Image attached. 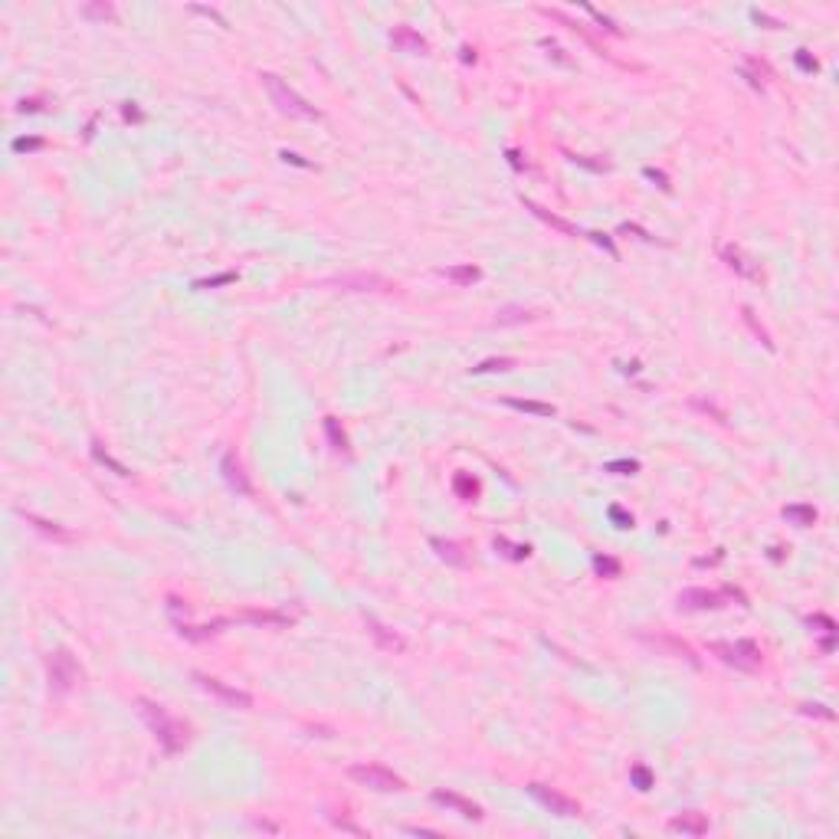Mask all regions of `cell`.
<instances>
[{"label":"cell","instance_id":"cell-1","mask_svg":"<svg viewBox=\"0 0 839 839\" xmlns=\"http://www.w3.org/2000/svg\"><path fill=\"white\" fill-rule=\"evenodd\" d=\"M138 705L141 718H145V725L154 731V738H158V744H161L167 754H181L184 748H187V725L184 721H177L174 714L167 712L164 705H158V701H148V699H138L135 701Z\"/></svg>","mask_w":839,"mask_h":839},{"label":"cell","instance_id":"cell-2","mask_svg":"<svg viewBox=\"0 0 839 839\" xmlns=\"http://www.w3.org/2000/svg\"><path fill=\"white\" fill-rule=\"evenodd\" d=\"M259 79H263V86H266V92H269L273 105H276L282 115H288V118H305V122H315V118H318V109L308 105L295 89H288V82H282L279 75L263 73Z\"/></svg>","mask_w":839,"mask_h":839},{"label":"cell","instance_id":"cell-3","mask_svg":"<svg viewBox=\"0 0 839 839\" xmlns=\"http://www.w3.org/2000/svg\"><path fill=\"white\" fill-rule=\"evenodd\" d=\"M708 652H712L714 659H721L725 665L738 669V672H757L761 663H764L757 643H751V639H735V643L718 639V643H708Z\"/></svg>","mask_w":839,"mask_h":839},{"label":"cell","instance_id":"cell-4","mask_svg":"<svg viewBox=\"0 0 839 839\" xmlns=\"http://www.w3.org/2000/svg\"><path fill=\"white\" fill-rule=\"evenodd\" d=\"M46 679H50V689L56 695H66V692L75 689V682L82 679V669L75 663L73 656L66 649H56L46 656Z\"/></svg>","mask_w":839,"mask_h":839},{"label":"cell","instance_id":"cell-5","mask_svg":"<svg viewBox=\"0 0 839 839\" xmlns=\"http://www.w3.org/2000/svg\"><path fill=\"white\" fill-rule=\"evenodd\" d=\"M351 780H358L361 787L367 790H377V793H400V790H407V780L403 777H397L394 771H387V767L380 764H354L348 767Z\"/></svg>","mask_w":839,"mask_h":839},{"label":"cell","instance_id":"cell-6","mask_svg":"<svg viewBox=\"0 0 839 839\" xmlns=\"http://www.w3.org/2000/svg\"><path fill=\"white\" fill-rule=\"evenodd\" d=\"M528 793L535 797V800L541 803V806H548L554 816H564V820H571V816H580V803L574 800V797H567V793H561V790L548 787V784H528Z\"/></svg>","mask_w":839,"mask_h":839},{"label":"cell","instance_id":"cell-7","mask_svg":"<svg viewBox=\"0 0 839 839\" xmlns=\"http://www.w3.org/2000/svg\"><path fill=\"white\" fill-rule=\"evenodd\" d=\"M679 610H689V614H699V610H721L728 607V593L725 590H705V587H685L679 590Z\"/></svg>","mask_w":839,"mask_h":839},{"label":"cell","instance_id":"cell-8","mask_svg":"<svg viewBox=\"0 0 839 839\" xmlns=\"http://www.w3.org/2000/svg\"><path fill=\"white\" fill-rule=\"evenodd\" d=\"M194 682L201 685L207 695H213V699H220L223 705H230V708H252V695L243 689H233V685H226V682H220V679L213 676H201V672H194Z\"/></svg>","mask_w":839,"mask_h":839},{"label":"cell","instance_id":"cell-9","mask_svg":"<svg viewBox=\"0 0 839 839\" xmlns=\"http://www.w3.org/2000/svg\"><path fill=\"white\" fill-rule=\"evenodd\" d=\"M322 286L341 288V292H387L390 282L377 273H341V276L325 279Z\"/></svg>","mask_w":839,"mask_h":839},{"label":"cell","instance_id":"cell-10","mask_svg":"<svg viewBox=\"0 0 839 839\" xmlns=\"http://www.w3.org/2000/svg\"><path fill=\"white\" fill-rule=\"evenodd\" d=\"M721 263H725L731 273H738V276L761 282V269H757L751 256H744V250L735 246V243H725V246H721Z\"/></svg>","mask_w":839,"mask_h":839},{"label":"cell","instance_id":"cell-11","mask_svg":"<svg viewBox=\"0 0 839 839\" xmlns=\"http://www.w3.org/2000/svg\"><path fill=\"white\" fill-rule=\"evenodd\" d=\"M220 472H223L226 486L237 492V495H246V499L252 495V482H250V476L243 472V463L237 459V452H226L223 459H220Z\"/></svg>","mask_w":839,"mask_h":839},{"label":"cell","instance_id":"cell-12","mask_svg":"<svg viewBox=\"0 0 839 839\" xmlns=\"http://www.w3.org/2000/svg\"><path fill=\"white\" fill-rule=\"evenodd\" d=\"M433 803H439V806H446V810H452V813L465 816V820H482V806L472 800H465L463 793H452V790H433Z\"/></svg>","mask_w":839,"mask_h":839},{"label":"cell","instance_id":"cell-13","mask_svg":"<svg viewBox=\"0 0 839 839\" xmlns=\"http://www.w3.org/2000/svg\"><path fill=\"white\" fill-rule=\"evenodd\" d=\"M364 627H367V633H371V639H374V643H377V646H380V649L397 652V656H400V652H407V639H403L400 633H397V629L384 627V623H380V620H374V616H367V620H364Z\"/></svg>","mask_w":839,"mask_h":839},{"label":"cell","instance_id":"cell-14","mask_svg":"<svg viewBox=\"0 0 839 839\" xmlns=\"http://www.w3.org/2000/svg\"><path fill=\"white\" fill-rule=\"evenodd\" d=\"M643 643H646V646H652V649H659V652H669V656H676V659H685V663L699 665V656H695V652H692V646H689V643H682V639L646 636V633H643Z\"/></svg>","mask_w":839,"mask_h":839},{"label":"cell","instance_id":"cell-15","mask_svg":"<svg viewBox=\"0 0 839 839\" xmlns=\"http://www.w3.org/2000/svg\"><path fill=\"white\" fill-rule=\"evenodd\" d=\"M20 518H24L26 525L33 528V531H39L43 538H53V541H75V535L69 531V528L56 525V522H46V518H39V515L33 512H20Z\"/></svg>","mask_w":839,"mask_h":839},{"label":"cell","instance_id":"cell-16","mask_svg":"<svg viewBox=\"0 0 839 839\" xmlns=\"http://www.w3.org/2000/svg\"><path fill=\"white\" fill-rule=\"evenodd\" d=\"M669 829L672 833H685V836H705L708 833V820H705V813L689 810V813H679L676 820H669Z\"/></svg>","mask_w":839,"mask_h":839},{"label":"cell","instance_id":"cell-17","mask_svg":"<svg viewBox=\"0 0 839 839\" xmlns=\"http://www.w3.org/2000/svg\"><path fill=\"white\" fill-rule=\"evenodd\" d=\"M541 13H544V17H551V20H554V24H561V26H567V30H571V33H577V37H584V39H587V43H590V50H593V53H597V56H610V53H607V50H603V46H600V43H597V39H593V37H590V33H587V30H584V26H580V24H577V20H571V17H567V13H564V10H551V7H541Z\"/></svg>","mask_w":839,"mask_h":839},{"label":"cell","instance_id":"cell-18","mask_svg":"<svg viewBox=\"0 0 839 839\" xmlns=\"http://www.w3.org/2000/svg\"><path fill=\"white\" fill-rule=\"evenodd\" d=\"M390 43H394L400 53H426V39L416 33L414 26H394Z\"/></svg>","mask_w":839,"mask_h":839},{"label":"cell","instance_id":"cell-19","mask_svg":"<svg viewBox=\"0 0 839 839\" xmlns=\"http://www.w3.org/2000/svg\"><path fill=\"white\" fill-rule=\"evenodd\" d=\"M525 207H528V210H531V213H535L538 220H544V223L551 226V230H557V233H564V237H577V226H574V223H567L564 216H557V213H551V210H544L541 203H535V201H525Z\"/></svg>","mask_w":839,"mask_h":839},{"label":"cell","instance_id":"cell-20","mask_svg":"<svg viewBox=\"0 0 839 839\" xmlns=\"http://www.w3.org/2000/svg\"><path fill=\"white\" fill-rule=\"evenodd\" d=\"M505 407H512L518 414H531V416H554V403H541V400H522V397H505Z\"/></svg>","mask_w":839,"mask_h":839},{"label":"cell","instance_id":"cell-21","mask_svg":"<svg viewBox=\"0 0 839 839\" xmlns=\"http://www.w3.org/2000/svg\"><path fill=\"white\" fill-rule=\"evenodd\" d=\"M233 620H246V623H259V627H286L288 616L286 614H273V610H243V614H237Z\"/></svg>","mask_w":839,"mask_h":839},{"label":"cell","instance_id":"cell-22","mask_svg":"<svg viewBox=\"0 0 839 839\" xmlns=\"http://www.w3.org/2000/svg\"><path fill=\"white\" fill-rule=\"evenodd\" d=\"M443 276L450 282H456V286H472V282L482 279V269L479 266H450V269H443Z\"/></svg>","mask_w":839,"mask_h":839},{"label":"cell","instance_id":"cell-23","mask_svg":"<svg viewBox=\"0 0 839 839\" xmlns=\"http://www.w3.org/2000/svg\"><path fill=\"white\" fill-rule=\"evenodd\" d=\"M784 518L797 528H810L816 522V508L813 505H787V508H784Z\"/></svg>","mask_w":839,"mask_h":839},{"label":"cell","instance_id":"cell-24","mask_svg":"<svg viewBox=\"0 0 839 839\" xmlns=\"http://www.w3.org/2000/svg\"><path fill=\"white\" fill-rule=\"evenodd\" d=\"M430 544L436 548V554L443 557V561H450V564H456V567H463L465 564V554H463V548L456 544V541H443V538H430Z\"/></svg>","mask_w":839,"mask_h":839},{"label":"cell","instance_id":"cell-25","mask_svg":"<svg viewBox=\"0 0 839 839\" xmlns=\"http://www.w3.org/2000/svg\"><path fill=\"white\" fill-rule=\"evenodd\" d=\"M535 318H538V312H528V308H518V305H508V308L495 312L499 325H522V322H535Z\"/></svg>","mask_w":839,"mask_h":839},{"label":"cell","instance_id":"cell-26","mask_svg":"<svg viewBox=\"0 0 839 839\" xmlns=\"http://www.w3.org/2000/svg\"><path fill=\"white\" fill-rule=\"evenodd\" d=\"M452 489H456V495L463 501H476L479 499V479H472L469 472H459V476L452 479Z\"/></svg>","mask_w":839,"mask_h":839},{"label":"cell","instance_id":"cell-27","mask_svg":"<svg viewBox=\"0 0 839 839\" xmlns=\"http://www.w3.org/2000/svg\"><path fill=\"white\" fill-rule=\"evenodd\" d=\"M325 433H328V439H331V450L348 456V436H344V430L338 426L335 416H325Z\"/></svg>","mask_w":839,"mask_h":839},{"label":"cell","instance_id":"cell-28","mask_svg":"<svg viewBox=\"0 0 839 839\" xmlns=\"http://www.w3.org/2000/svg\"><path fill=\"white\" fill-rule=\"evenodd\" d=\"M495 551H501L508 561H525L528 554H531V548H528V544H512L505 535H499V538H495Z\"/></svg>","mask_w":839,"mask_h":839},{"label":"cell","instance_id":"cell-29","mask_svg":"<svg viewBox=\"0 0 839 839\" xmlns=\"http://www.w3.org/2000/svg\"><path fill=\"white\" fill-rule=\"evenodd\" d=\"M741 73H744V79H748L754 89H764V79L771 75L767 73V66H761L757 59H748V63L741 66Z\"/></svg>","mask_w":839,"mask_h":839},{"label":"cell","instance_id":"cell-30","mask_svg":"<svg viewBox=\"0 0 839 839\" xmlns=\"http://www.w3.org/2000/svg\"><path fill=\"white\" fill-rule=\"evenodd\" d=\"M82 17H89V20H102V24H105V20H115V7L112 3H105V0H102V3H86V7H82Z\"/></svg>","mask_w":839,"mask_h":839},{"label":"cell","instance_id":"cell-31","mask_svg":"<svg viewBox=\"0 0 839 839\" xmlns=\"http://www.w3.org/2000/svg\"><path fill=\"white\" fill-rule=\"evenodd\" d=\"M237 279H239V276H237V273H233V269H230V273H220V276H210V279H197V282H194V288H197V292H203V288H220V286H233V282H237Z\"/></svg>","mask_w":839,"mask_h":839},{"label":"cell","instance_id":"cell-32","mask_svg":"<svg viewBox=\"0 0 839 839\" xmlns=\"http://www.w3.org/2000/svg\"><path fill=\"white\" fill-rule=\"evenodd\" d=\"M512 367H515V358H489V361L476 364L472 371L476 374H492V371H512Z\"/></svg>","mask_w":839,"mask_h":839},{"label":"cell","instance_id":"cell-33","mask_svg":"<svg viewBox=\"0 0 839 839\" xmlns=\"http://www.w3.org/2000/svg\"><path fill=\"white\" fill-rule=\"evenodd\" d=\"M593 571L600 577H620V561L616 557H607V554H597L593 557Z\"/></svg>","mask_w":839,"mask_h":839},{"label":"cell","instance_id":"cell-34","mask_svg":"<svg viewBox=\"0 0 839 839\" xmlns=\"http://www.w3.org/2000/svg\"><path fill=\"white\" fill-rule=\"evenodd\" d=\"M629 780H633V787H636V790H649L652 787V771L646 764H633V771H629Z\"/></svg>","mask_w":839,"mask_h":839},{"label":"cell","instance_id":"cell-35","mask_svg":"<svg viewBox=\"0 0 839 839\" xmlns=\"http://www.w3.org/2000/svg\"><path fill=\"white\" fill-rule=\"evenodd\" d=\"M580 7H584V10H587L590 17H593V20L600 24V30H607V33H614V37H623V30H620V26H616L614 20H610V17H603V13L597 10V7H590V3H580Z\"/></svg>","mask_w":839,"mask_h":839},{"label":"cell","instance_id":"cell-36","mask_svg":"<svg viewBox=\"0 0 839 839\" xmlns=\"http://www.w3.org/2000/svg\"><path fill=\"white\" fill-rule=\"evenodd\" d=\"M607 472H616V476H633V472H639V463L636 459H614V463L603 465Z\"/></svg>","mask_w":839,"mask_h":839},{"label":"cell","instance_id":"cell-37","mask_svg":"<svg viewBox=\"0 0 839 839\" xmlns=\"http://www.w3.org/2000/svg\"><path fill=\"white\" fill-rule=\"evenodd\" d=\"M607 515H610V522H614L616 528H633V515H629L627 508H620V505H610V508H607Z\"/></svg>","mask_w":839,"mask_h":839},{"label":"cell","instance_id":"cell-38","mask_svg":"<svg viewBox=\"0 0 839 839\" xmlns=\"http://www.w3.org/2000/svg\"><path fill=\"white\" fill-rule=\"evenodd\" d=\"M741 315H744V322H748V325L754 328V335H757V338H761V341H764V344H767V351H774V341H771V335H767L764 328H761V325H757V322H754V312H751V308H741Z\"/></svg>","mask_w":839,"mask_h":839},{"label":"cell","instance_id":"cell-39","mask_svg":"<svg viewBox=\"0 0 839 839\" xmlns=\"http://www.w3.org/2000/svg\"><path fill=\"white\" fill-rule=\"evenodd\" d=\"M806 623H810V627H820V629H823V633H827V639H833V636H836V623H833L829 616H823V614L806 616Z\"/></svg>","mask_w":839,"mask_h":839},{"label":"cell","instance_id":"cell-40","mask_svg":"<svg viewBox=\"0 0 839 839\" xmlns=\"http://www.w3.org/2000/svg\"><path fill=\"white\" fill-rule=\"evenodd\" d=\"M92 456H95V459H99V463L112 465V469H115V472H118V476H128V469H125V465H122V463H115V459H112V456H109V452H105V450H102L99 443H95V446H92Z\"/></svg>","mask_w":839,"mask_h":839},{"label":"cell","instance_id":"cell-41","mask_svg":"<svg viewBox=\"0 0 839 839\" xmlns=\"http://www.w3.org/2000/svg\"><path fill=\"white\" fill-rule=\"evenodd\" d=\"M797 66H800L803 73H816V69H820V63H816L806 50H797Z\"/></svg>","mask_w":839,"mask_h":839},{"label":"cell","instance_id":"cell-42","mask_svg":"<svg viewBox=\"0 0 839 839\" xmlns=\"http://www.w3.org/2000/svg\"><path fill=\"white\" fill-rule=\"evenodd\" d=\"M331 823H335L338 829H344V833H354V836H367V833H364V829L358 827V823H351V820H344V816H331Z\"/></svg>","mask_w":839,"mask_h":839},{"label":"cell","instance_id":"cell-43","mask_svg":"<svg viewBox=\"0 0 839 839\" xmlns=\"http://www.w3.org/2000/svg\"><path fill=\"white\" fill-rule=\"evenodd\" d=\"M39 148H43V138H17L13 141V151H20V154H24V151H39Z\"/></svg>","mask_w":839,"mask_h":839},{"label":"cell","instance_id":"cell-44","mask_svg":"<svg viewBox=\"0 0 839 839\" xmlns=\"http://www.w3.org/2000/svg\"><path fill=\"white\" fill-rule=\"evenodd\" d=\"M571 161L580 164V167H590V171H607L610 161H590V158H580V154H571Z\"/></svg>","mask_w":839,"mask_h":839},{"label":"cell","instance_id":"cell-45","mask_svg":"<svg viewBox=\"0 0 839 839\" xmlns=\"http://www.w3.org/2000/svg\"><path fill=\"white\" fill-rule=\"evenodd\" d=\"M800 712L803 714H816V718H827V721L833 718V712H829L827 705H800Z\"/></svg>","mask_w":839,"mask_h":839},{"label":"cell","instance_id":"cell-46","mask_svg":"<svg viewBox=\"0 0 839 839\" xmlns=\"http://www.w3.org/2000/svg\"><path fill=\"white\" fill-rule=\"evenodd\" d=\"M643 174L649 177V181H656V184H659V187H663V190H669V177H665L663 171H656V167H646Z\"/></svg>","mask_w":839,"mask_h":839},{"label":"cell","instance_id":"cell-47","mask_svg":"<svg viewBox=\"0 0 839 839\" xmlns=\"http://www.w3.org/2000/svg\"><path fill=\"white\" fill-rule=\"evenodd\" d=\"M695 407H699V410H705V414H712L718 423H725V414H721L718 407H712V403H705V400H695Z\"/></svg>","mask_w":839,"mask_h":839},{"label":"cell","instance_id":"cell-48","mask_svg":"<svg viewBox=\"0 0 839 839\" xmlns=\"http://www.w3.org/2000/svg\"><path fill=\"white\" fill-rule=\"evenodd\" d=\"M122 115H125L128 122H141V118H145V115H141L138 109H135V105H131V102H125V105H122Z\"/></svg>","mask_w":839,"mask_h":839},{"label":"cell","instance_id":"cell-49","mask_svg":"<svg viewBox=\"0 0 839 839\" xmlns=\"http://www.w3.org/2000/svg\"><path fill=\"white\" fill-rule=\"evenodd\" d=\"M505 158H508V164H512V167H518V171L525 167V161H522V154H518V151H505Z\"/></svg>","mask_w":839,"mask_h":839},{"label":"cell","instance_id":"cell-50","mask_svg":"<svg viewBox=\"0 0 839 839\" xmlns=\"http://www.w3.org/2000/svg\"><path fill=\"white\" fill-rule=\"evenodd\" d=\"M459 53H463V63H476V53L469 50V46H463V50H459Z\"/></svg>","mask_w":839,"mask_h":839}]
</instances>
